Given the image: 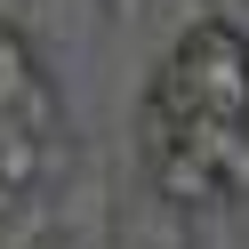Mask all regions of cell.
<instances>
[{"label": "cell", "mask_w": 249, "mask_h": 249, "mask_svg": "<svg viewBox=\"0 0 249 249\" xmlns=\"http://www.w3.org/2000/svg\"><path fill=\"white\" fill-rule=\"evenodd\" d=\"M177 89L193 97V113H217V121H249V40L233 24H193L169 56Z\"/></svg>", "instance_id": "1"}, {"label": "cell", "mask_w": 249, "mask_h": 249, "mask_svg": "<svg viewBox=\"0 0 249 249\" xmlns=\"http://www.w3.org/2000/svg\"><path fill=\"white\" fill-rule=\"evenodd\" d=\"M0 121H17V129H33V137L56 129V97H49V81H40L33 49H24L8 24H0Z\"/></svg>", "instance_id": "2"}, {"label": "cell", "mask_w": 249, "mask_h": 249, "mask_svg": "<svg viewBox=\"0 0 249 249\" xmlns=\"http://www.w3.org/2000/svg\"><path fill=\"white\" fill-rule=\"evenodd\" d=\"M153 193L177 201V209H209V201H225L217 177H209V161H201L193 145H161V153H153Z\"/></svg>", "instance_id": "3"}]
</instances>
